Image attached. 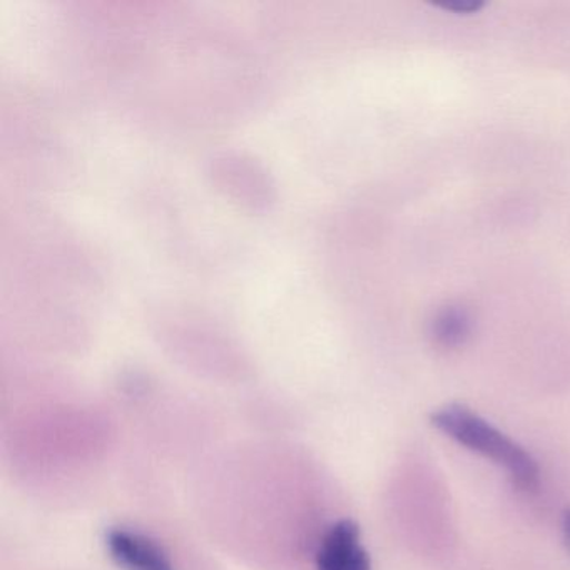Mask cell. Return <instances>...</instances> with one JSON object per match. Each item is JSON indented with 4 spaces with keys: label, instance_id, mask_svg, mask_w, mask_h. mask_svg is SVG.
Listing matches in <instances>:
<instances>
[{
    "label": "cell",
    "instance_id": "6da1fadb",
    "mask_svg": "<svg viewBox=\"0 0 570 570\" xmlns=\"http://www.w3.org/2000/svg\"><path fill=\"white\" fill-rule=\"evenodd\" d=\"M430 422L453 442L492 460L495 465L505 470L519 489L529 492L539 485V465L535 459L515 440L466 406H443L432 413Z\"/></svg>",
    "mask_w": 570,
    "mask_h": 570
},
{
    "label": "cell",
    "instance_id": "3957f363",
    "mask_svg": "<svg viewBox=\"0 0 570 570\" xmlns=\"http://www.w3.org/2000/svg\"><path fill=\"white\" fill-rule=\"evenodd\" d=\"M106 546L122 570H175L166 550L135 530H109Z\"/></svg>",
    "mask_w": 570,
    "mask_h": 570
},
{
    "label": "cell",
    "instance_id": "5b68a950",
    "mask_svg": "<svg viewBox=\"0 0 570 570\" xmlns=\"http://www.w3.org/2000/svg\"><path fill=\"white\" fill-rule=\"evenodd\" d=\"M482 8L480 2H469V4H449L445 6V9H450V11L456 12V14H470V12H476Z\"/></svg>",
    "mask_w": 570,
    "mask_h": 570
},
{
    "label": "cell",
    "instance_id": "8992f818",
    "mask_svg": "<svg viewBox=\"0 0 570 570\" xmlns=\"http://www.w3.org/2000/svg\"><path fill=\"white\" fill-rule=\"evenodd\" d=\"M562 533L566 540L567 549L570 550V510H566L562 517Z\"/></svg>",
    "mask_w": 570,
    "mask_h": 570
},
{
    "label": "cell",
    "instance_id": "277c9868",
    "mask_svg": "<svg viewBox=\"0 0 570 570\" xmlns=\"http://www.w3.org/2000/svg\"><path fill=\"white\" fill-rule=\"evenodd\" d=\"M470 328H472V322L469 313L459 306H449L433 320L432 333L440 346L455 348L469 338Z\"/></svg>",
    "mask_w": 570,
    "mask_h": 570
},
{
    "label": "cell",
    "instance_id": "7a4b0ae2",
    "mask_svg": "<svg viewBox=\"0 0 570 570\" xmlns=\"http://www.w3.org/2000/svg\"><path fill=\"white\" fill-rule=\"evenodd\" d=\"M316 570H372L360 527L353 520H340L330 527L316 553Z\"/></svg>",
    "mask_w": 570,
    "mask_h": 570
}]
</instances>
